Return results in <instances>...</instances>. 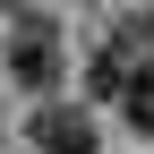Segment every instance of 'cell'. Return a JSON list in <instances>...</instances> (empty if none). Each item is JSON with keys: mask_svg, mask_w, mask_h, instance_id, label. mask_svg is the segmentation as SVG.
<instances>
[{"mask_svg": "<svg viewBox=\"0 0 154 154\" xmlns=\"http://www.w3.org/2000/svg\"><path fill=\"white\" fill-rule=\"evenodd\" d=\"M120 120L137 128V137H154V69H137V77L120 86Z\"/></svg>", "mask_w": 154, "mask_h": 154, "instance_id": "obj_3", "label": "cell"}, {"mask_svg": "<svg viewBox=\"0 0 154 154\" xmlns=\"http://www.w3.org/2000/svg\"><path fill=\"white\" fill-rule=\"evenodd\" d=\"M128 77H137V60H128L120 43H103V60H94V94H111V103H120V86Z\"/></svg>", "mask_w": 154, "mask_h": 154, "instance_id": "obj_4", "label": "cell"}, {"mask_svg": "<svg viewBox=\"0 0 154 154\" xmlns=\"http://www.w3.org/2000/svg\"><path fill=\"white\" fill-rule=\"evenodd\" d=\"M111 43H120V51H128L137 69H154V9H137V17H128L120 34H111Z\"/></svg>", "mask_w": 154, "mask_h": 154, "instance_id": "obj_5", "label": "cell"}, {"mask_svg": "<svg viewBox=\"0 0 154 154\" xmlns=\"http://www.w3.org/2000/svg\"><path fill=\"white\" fill-rule=\"evenodd\" d=\"M26 137H34V154H94V120L77 103H34Z\"/></svg>", "mask_w": 154, "mask_h": 154, "instance_id": "obj_2", "label": "cell"}, {"mask_svg": "<svg viewBox=\"0 0 154 154\" xmlns=\"http://www.w3.org/2000/svg\"><path fill=\"white\" fill-rule=\"evenodd\" d=\"M0 60H9V77H17L26 94H51V86H60V69H69L60 26H51V17H9V43H0Z\"/></svg>", "mask_w": 154, "mask_h": 154, "instance_id": "obj_1", "label": "cell"}]
</instances>
